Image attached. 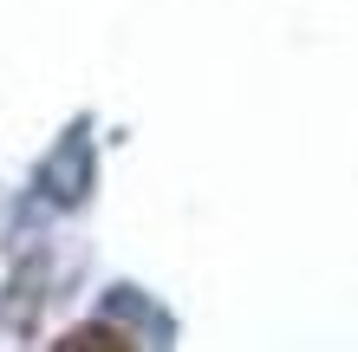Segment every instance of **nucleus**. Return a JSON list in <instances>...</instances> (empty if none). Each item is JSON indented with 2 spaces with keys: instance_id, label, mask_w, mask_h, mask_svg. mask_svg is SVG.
I'll return each instance as SVG.
<instances>
[{
  "instance_id": "obj_1",
  "label": "nucleus",
  "mask_w": 358,
  "mask_h": 352,
  "mask_svg": "<svg viewBox=\"0 0 358 352\" xmlns=\"http://www.w3.org/2000/svg\"><path fill=\"white\" fill-rule=\"evenodd\" d=\"M59 346H66V352H124L131 339H124L117 326H78V333H66Z\"/></svg>"
}]
</instances>
